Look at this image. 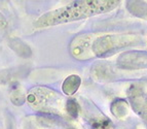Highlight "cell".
Segmentation results:
<instances>
[{"label": "cell", "instance_id": "1", "mask_svg": "<svg viewBox=\"0 0 147 129\" xmlns=\"http://www.w3.org/2000/svg\"><path fill=\"white\" fill-rule=\"evenodd\" d=\"M119 1L109 0H86L74 1L65 7L53 10L40 17L34 23L35 27H49L67 22L80 20L92 16L104 14L118 6Z\"/></svg>", "mask_w": 147, "mask_h": 129}, {"label": "cell", "instance_id": "2", "mask_svg": "<svg viewBox=\"0 0 147 129\" xmlns=\"http://www.w3.org/2000/svg\"><path fill=\"white\" fill-rule=\"evenodd\" d=\"M140 42V37L136 34H111L97 38L92 43L93 54L98 57H104L121 48L130 47Z\"/></svg>", "mask_w": 147, "mask_h": 129}, {"label": "cell", "instance_id": "7", "mask_svg": "<svg viewBox=\"0 0 147 129\" xmlns=\"http://www.w3.org/2000/svg\"><path fill=\"white\" fill-rule=\"evenodd\" d=\"M66 109H67V113L69 114V116H71L72 118H77V116H78V103L76 102L75 99L69 98L67 100Z\"/></svg>", "mask_w": 147, "mask_h": 129}, {"label": "cell", "instance_id": "5", "mask_svg": "<svg viewBox=\"0 0 147 129\" xmlns=\"http://www.w3.org/2000/svg\"><path fill=\"white\" fill-rule=\"evenodd\" d=\"M90 36L91 35H82L73 40L71 45V53L75 58L84 60L91 58L94 55Z\"/></svg>", "mask_w": 147, "mask_h": 129}, {"label": "cell", "instance_id": "8", "mask_svg": "<svg viewBox=\"0 0 147 129\" xmlns=\"http://www.w3.org/2000/svg\"><path fill=\"white\" fill-rule=\"evenodd\" d=\"M6 26V21H5V19L2 17V15L0 14V27H5Z\"/></svg>", "mask_w": 147, "mask_h": 129}, {"label": "cell", "instance_id": "3", "mask_svg": "<svg viewBox=\"0 0 147 129\" xmlns=\"http://www.w3.org/2000/svg\"><path fill=\"white\" fill-rule=\"evenodd\" d=\"M127 95L134 111L147 122V95L135 86H132L129 89Z\"/></svg>", "mask_w": 147, "mask_h": 129}, {"label": "cell", "instance_id": "6", "mask_svg": "<svg viewBox=\"0 0 147 129\" xmlns=\"http://www.w3.org/2000/svg\"><path fill=\"white\" fill-rule=\"evenodd\" d=\"M80 83H81V79L78 75H72L65 79V82L63 83V86H62V90H63V92L65 94L72 95L78 90L79 86H80Z\"/></svg>", "mask_w": 147, "mask_h": 129}, {"label": "cell", "instance_id": "4", "mask_svg": "<svg viewBox=\"0 0 147 129\" xmlns=\"http://www.w3.org/2000/svg\"><path fill=\"white\" fill-rule=\"evenodd\" d=\"M117 64L123 68H141L147 67V53H125L117 60Z\"/></svg>", "mask_w": 147, "mask_h": 129}]
</instances>
